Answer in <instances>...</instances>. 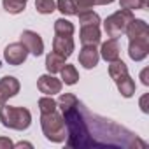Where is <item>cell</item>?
Wrapping results in <instances>:
<instances>
[{"label":"cell","mask_w":149,"mask_h":149,"mask_svg":"<svg viewBox=\"0 0 149 149\" xmlns=\"http://www.w3.org/2000/svg\"><path fill=\"white\" fill-rule=\"evenodd\" d=\"M9 98H11V97H9V93H7V91L2 88V86H0V105H4V104L9 100Z\"/></svg>","instance_id":"28"},{"label":"cell","mask_w":149,"mask_h":149,"mask_svg":"<svg viewBox=\"0 0 149 149\" xmlns=\"http://www.w3.org/2000/svg\"><path fill=\"white\" fill-rule=\"evenodd\" d=\"M79 39H81V44L83 46H97L100 44V28L95 26V25H86V26H81V32H79Z\"/></svg>","instance_id":"12"},{"label":"cell","mask_w":149,"mask_h":149,"mask_svg":"<svg viewBox=\"0 0 149 149\" xmlns=\"http://www.w3.org/2000/svg\"><path fill=\"white\" fill-rule=\"evenodd\" d=\"M40 126L47 140L51 142H65L67 139V126L63 116H60L56 111L49 114L40 116Z\"/></svg>","instance_id":"3"},{"label":"cell","mask_w":149,"mask_h":149,"mask_svg":"<svg viewBox=\"0 0 149 149\" xmlns=\"http://www.w3.org/2000/svg\"><path fill=\"white\" fill-rule=\"evenodd\" d=\"M26 2L28 0H2L4 9L9 14H19L26 9Z\"/></svg>","instance_id":"20"},{"label":"cell","mask_w":149,"mask_h":149,"mask_svg":"<svg viewBox=\"0 0 149 149\" xmlns=\"http://www.w3.org/2000/svg\"><path fill=\"white\" fill-rule=\"evenodd\" d=\"M74 47H76V44H74V39L68 37V35H56L53 39V51L68 58L72 53H74Z\"/></svg>","instance_id":"10"},{"label":"cell","mask_w":149,"mask_h":149,"mask_svg":"<svg viewBox=\"0 0 149 149\" xmlns=\"http://www.w3.org/2000/svg\"><path fill=\"white\" fill-rule=\"evenodd\" d=\"M61 74V83H65L67 86H74L79 81V72L76 68V65H63V68L60 70Z\"/></svg>","instance_id":"16"},{"label":"cell","mask_w":149,"mask_h":149,"mask_svg":"<svg viewBox=\"0 0 149 149\" xmlns=\"http://www.w3.org/2000/svg\"><path fill=\"white\" fill-rule=\"evenodd\" d=\"M74 32H76V28H74V25L68 19L60 18V19L54 21V35H68V37H72Z\"/></svg>","instance_id":"19"},{"label":"cell","mask_w":149,"mask_h":149,"mask_svg":"<svg viewBox=\"0 0 149 149\" xmlns=\"http://www.w3.org/2000/svg\"><path fill=\"white\" fill-rule=\"evenodd\" d=\"M56 100H53V97L46 95L42 98H39V111L40 114H49V112H54L56 111Z\"/></svg>","instance_id":"23"},{"label":"cell","mask_w":149,"mask_h":149,"mask_svg":"<svg viewBox=\"0 0 149 149\" xmlns=\"http://www.w3.org/2000/svg\"><path fill=\"white\" fill-rule=\"evenodd\" d=\"M77 16H79L81 26H86V25H95V26H98V25H100V16H98L97 13H93L91 9H90V11H81V13H77Z\"/></svg>","instance_id":"21"},{"label":"cell","mask_w":149,"mask_h":149,"mask_svg":"<svg viewBox=\"0 0 149 149\" xmlns=\"http://www.w3.org/2000/svg\"><path fill=\"white\" fill-rule=\"evenodd\" d=\"M61 86H63L61 79L54 77L53 74H44V76H40V77L37 79V88H39V91L44 93V95H49V97H53V95H56V93H61Z\"/></svg>","instance_id":"8"},{"label":"cell","mask_w":149,"mask_h":149,"mask_svg":"<svg viewBox=\"0 0 149 149\" xmlns=\"http://www.w3.org/2000/svg\"><path fill=\"white\" fill-rule=\"evenodd\" d=\"M147 72H149V68H144V70L140 72V79H142V83H144L146 86H149V79H147Z\"/></svg>","instance_id":"29"},{"label":"cell","mask_w":149,"mask_h":149,"mask_svg":"<svg viewBox=\"0 0 149 149\" xmlns=\"http://www.w3.org/2000/svg\"><path fill=\"white\" fill-rule=\"evenodd\" d=\"M23 146H25V147H32L30 142H18V144H14V147H23Z\"/></svg>","instance_id":"32"},{"label":"cell","mask_w":149,"mask_h":149,"mask_svg":"<svg viewBox=\"0 0 149 149\" xmlns=\"http://www.w3.org/2000/svg\"><path fill=\"white\" fill-rule=\"evenodd\" d=\"M111 65H109V76H111V79H114V81H118L119 77H123V76H126L128 74V65L123 61V60H114V61H109Z\"/></svg>","instance_id":"17"},{"label":"cell","mask_w":149,"mask_h":149,"mask_svg":"<svg viewBox=\"0 0 149 149\" xmlns=\"http://www.w3.org/2000/svg\"><path fill=\"white\" fill-rule=\"evenodd\" d=\"M98 53H100V58H104L105 61H114L121 54V46H119L118 39H109V40L102 42Z\"/></svg>","instance_id":"11"},{"label":"cell","mask_w":149,"mask_h":149,"mask_svg":"<svg viewBox=\"0 0 149 149\" xmlns=\"http://www.w3.org/2000/svg\"><path fill=\"white\" fill-rule=\"evenodd\" d=\"M98 61H100V53L97 46H83V49L79 51V63L84 68H95Z\"/></svg>","instance_id":"9"},{"label":"cell","mask_w":149,"mask_h":149,"mask_svg":"<svg viewBox=\"0 0 149 149\" xmlns=\"http://www.w3.org/2000/svg\"><path fill=\"white\" fill-rule=\"evenodd\" d=\"M114 0H95V4H98V6H107V4H112Z\"/></svg>","instance_id":"31"},{"label":"cell","mask_w":149,"mask_h":149,"mask_svg":"<svg viewBox=\"0 0 149 149\" xmlns=\"http://www.w3.org/2000/svg\"><path fill=\"white\" fill-rule=\"evenodd\" d=\"M116 86H118V91L121 93V97L125 98H130L135 95V81L130 77V74H126V76L119 77L118 81H114Z\"/></svg>","instance_id":"14"},{"label":"cell","mask_w":149,"mask_h":149,"mask_svg":"<svg viewBox=\"0 0 149 149\" xmlns=\"http://www.w3.org/2000/svg\"><path fill=\"white\" fill-rule=\"evenodd\" d=\"M74 2H76L77 13H81V11H90V9L95 6V0H74Z\"/></svg>","instance_id":"26"},{"label":"cell","mask_w":149,"mask_h":149,"mask_svg":"<svg viewBox=\"0 0 149 149\" xmlns=\"http://www.w3.org/2000/svg\"><path fill=\"white\" fill-rule=\"evenodd\" d=\"M132 19H133V13L128 11V9H119V11H116L114 14H111V16L104 21V30H105L107 37H111V39H119V37L125 33V30H126V26H128V23H130Z\"/></svg>","instance_id":"4"},{"label":"cell","mask_w":149,"mask_h":149,"mask_svg":"<svg viewBox=\"0 0 149 149\" xmlns=\"http://www.w3.org/2000/svg\"><path fill=\"white\" fill-rule=\"evenodd\" d=\"M26 49H28V53H32L33 56H40L42 53H44V40H42V37L37 33V32H33V30H25L23 33H21V40H19Z\"/></svg>","instance_id":"6"},{"label":"cell","mask_w":149,"mask_h":149,"mask_svg":"<svg viewBox=\"0 0 149 149\" xmlns=\"http://www.w3.org/2000/svg\"><path fill=\"white\" fill-rule=\"evenodd\" d=\"M61 112H63V119H65V126H67L68 146H76V147L91 146L93 140H90L86 123L79 114V104L72 105V107H67V109H61Z\"/></svg>","instance_id":"1"},{"label":"cell","mask_w":149,"mask_h":149,"mask_svg":"<svg viewBox=\"0 0 149 149\" xmlns=\"http://www.w3.org/2000/svg\"><path fill=\"white\" fill-rule=\"evenodd\" d=\"M14 147V142L9 137H0V149H11Z\"/></svg>","instance_id":"27"},{"label":"cell","mask_w":149,"mask_h":149,"mask_svg":"<svg viewBox=\"0 0 149 149\" xmlns=\"http://www.w3.org/2000/svg\"><path fill=\"white\" fill-rule=\"evenodd\" d=\"M146 102H147V95H144V97L140 98V109H142V112H149V109H147Z\"/></svg>","instance_id":"30"},{"label":"cell","mask_w":149,"mask_h":149,"mask_svg":"<svg viewBox=\"0 0 149 149\" xmlns=\"http://www.w3.org/2000/svg\"><path fill=\"white\" fill-rule=\"evenodd\" d=\"M56 9L63 16H76L77 14V7H76V2H74V0H58Z\"/></svg>","instance_id":"22"},{"label":"cell","mask_w":149,"mask_h":149,"mask_svg":"<svg viewBox=\"0 0 149 149\" xmlns=\"http://www.w3.org/2000/svg\"><path fill=\"white\" fill-rule=\"evenodd\" d=\"M149 54V37H137L130 39L128 44V56L133 61H142Z\"/></svg>","instance_id":"7"},{"label":"cell","mask_w":149,"mask_h":149,"mask_svg":"<svg viewBox=\"0 0 149 149\" xmlns=\"http://www.w3.org/2000/svg\"><path fill=\"white\" fill-rule=\"evenodd\" d=\"M128 39H137V37H149V26L144 19H132L125 30Z\"/></svg>","instance_id":"13"},{"label":"cell","mask_w":149,"mask_h":149,"mask_svg":"<svg viewBox=\"0 0 149 149\" xmlns=\"http://www.w3.org/2000/svg\"><path fill=\"white\" fill-rule=\"evenodd\" d=\"M35 9L40 14H51L56 9V2L54 0H35Z\"/></svg>","instance_id":"24"},{"label":"cell","mask_w":149,"mask_h":149,"mask_svg":"<svg viewBox=\"0 0 149 149\" xmlns=\"http://www.w3.org/2000/svg\"><path fill=\"white\" fill-rule=\"evenodd\" d=\"M65 56H61V54H58V53H49L47 56H46V68H47V72L49 74H58L61 68H63V65H65Z\"/></svg>","instance_id":"15"},{"label":"cell","mask_w":149,"mask_h":149,"mask_svg":"<svg viewBox=\"0 0 149 149\" xmlns=\"http://www.w3.org/2000/svg\"><path fill=\"white\" fill-rule=\"evenodd\" d=\"M26 58H28V49L21 42H13L4 49V60L9 65H14V67L21 65L26 61Z\"/></svg>","instance_id":"5"},{"label":"cell","mask_w":149,"mask_h":149,"mask_svg":"<svg viewBox=\"0 0 149 149\" xmlns=\"http://www.w3.org/2000/svg\"><path fill=\"white\" fill-rule=\"evenodd\" d=\"M0 86H2L7 93H9V97H16L18 93H19V81L14 77V76H4L2 79H0Z\"/></svg>","instance_id":"18"},{"label":"cell","mask_w":149,"mask_h":149,"mask_svg":"<svg viewBox=\"0 0 149 149\" xmlns=\"http://www.w3.org/2000/svg\"><path fill=\"white\" fill-rule=\"evenodd\" d=\"M0 123L6 128L23 132L32 125V112L26 107H13V105H0Z\"/></svg>","instance_id":"2"},{"label":"cell","mask_w":149,"mask_h":149,"mask_svg":"<svg viewBox=\"0 0 149 149\" xmlns=\"http://www.w3.org/2000/svg\"><path fill=\"white\" fill-rule=\"evenodd\" d=\"M121 9L135 11V9H146L147 7V0H119Z\"/></svg>","instance_id":"25"}]
</instances>
